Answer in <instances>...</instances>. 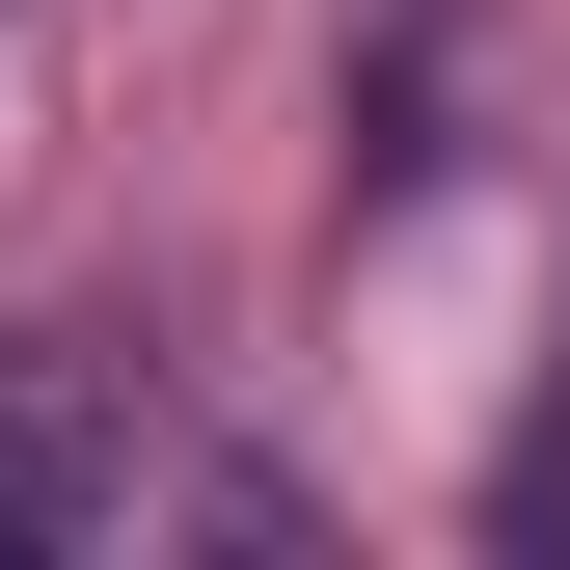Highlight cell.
<instances>
[{
	"mask_svg": "<svg viewBox=\"0 0 570 570\" xmlns=\"http://www.w3.org/2000/svg\"><path fill=\"white\" fill-rule=\"evenodd\" d=\"M462 55H489V0H381V28H353V190L462 164Z\"/></svg>",
	"mask_w": 570,
	"mask_h": 570,
	"instance_id": "obj_1",
	"label": "cell"
},
{
	"mask_svg": "<svg viewBox=\"0 0 570 570\" xmlns=\"http://www.w3.org/2000/svg\"><path fill=\"white\" fill-rule=\"evenodd\" d=\"M136 489L164 462H136L82 381H0V543H82V517H136Z\"/></svg>",
	"mask_w": 570,
	"mask_h": 570,
	"instance_id": "obj_2",
	"label": "cell"
}]
</instances>
